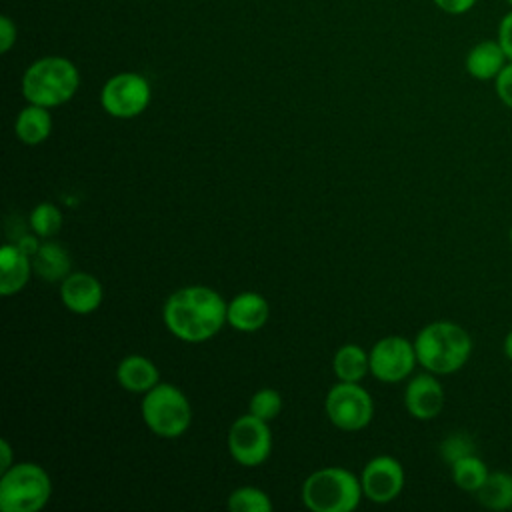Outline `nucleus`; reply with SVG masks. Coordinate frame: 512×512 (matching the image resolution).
Masks as SVG:
<instances>
[{
  "mask_svg": "<svg viewBox=\"0 0 512 512\" xmlns=\"http://www.w3.org/2000/svg\"><path fill=\"white\" fill-rule=\"evenodd\" d=\"M228 450L232 458L242 466L262 464L272 450V436L268 422L252 416H240L228 430Z\"/></svg>",
  "mask_w": 512,
  "mask_h": 512,
  "instance_id": "1a4fd4ad",
  "label": "nucleus"
},
{
  "mask_svg": "<svg viewBox=\"0 0 512 512\" xmlns=\"http://www.w3.org/2000/svg\"><path fill=\"white\" fill-rule=\"evenodd\" d=\"M332 368L340 382H360L370 370V356L358 344H344L336 350Z\"/></svg>",
  "mask_w": 512,
  "mask_h": 512,
  "instance_id": "412c9836",
  "label": "nucleus"
},
{
  "mask_svg": "<svg viewBox=\"0 0 512 512\" xmlns=\"http://www.w3.org/2000/svg\"><path fill=\"white\" fill-rule=\"evenodd\" d=\"M0 452H2V462H0V470L6 472L12 466V450L8 440H0Z\"/></svg>",
  "mask_w": 512,
  "mask_h": 512,
  "instance_id": "2f4dec72",
  "label": "nucleus"
},
{
  "mask_svg": "<svg viewBox=\"0 0 512 512\" xmlns=\"http://www.w3.org/2000/svg\"><path fill=\"white\" fill-rule=\"evenodd\" d=\"M280 410H282V396L272 388L258 390L248 404V412L264 422L274 420L280 414Z\"/></svg>",
  "mask_w": 512,
  "mask_h": 512,
  "instance_id": "393cba45",
  "label": "nucleus"
},
{
  "mask_svg": "<svg viewBox=\"0 0 512 512\" xmlns=\"http://www.w3.org/2000/svg\"><path fill=\"white\" fill-rule=\"evenodd\" d=\"M30 228L40 238H52L62 228V212L52 202H40L30 214Z\"/></svg>",
  "mask_w": 512,
  "mask_h": 512,
  "instance_id": "b1692460",
  "label": "nucleus"
},
{
  "mask_svg": "<svg viewBox=\"0 0 512 512\" xmlns=\"http://www.w3.org/2000/svg\"><path fill=\"white\" fill-rule=\"evenodd\" d=\"M362 494L360 478L338 466L312 472L302 486V502L312 512H350Z\"/></svg>",
  "mask_w": 512,
  "mask_h": 512,
  "instance_id": "20e7f679",
  "label": "nucleus"
},
{
  "mask_svg": "<svg viewBox=\"0 0 512 512\" xmlns=\"http://www.w3.org/2000/svg\"><path fill=\"white\" fill-rule=\"evenodd\" d=\"M116 378L124 390L136 394H146L160 382V374L154 362L140 354L126 356L116 368Z\"/></svg>",
  "mask_w": 512,
  "mask_h": 512,
  "instance_id": "f3484780",
  "label": "nucleus"
},
{
  "mask_svg": "<svg viewBox=\"0 0 512 512\" xmlns=\"http://www.w3.org/2000/svg\"><path fill=\"white\" fill-rule=\"evenodd\" d=\"M14 130H16V136L24 144H30V146L40 144L52 132V116H50L48 108L38 106V104H28L26 108L20 110V114L14 122Z\"/></svg>",
  "mask_w": 512,
  "mask_h": 512,
  "instance_id": "6ab92c4d",
  "label": "nucleus"
},
{
  "mask_svg": "<svg viewBox=\"0 0 512 512\" xmlns=\"http://www.w3.org/2000/svg\"><path fill=\"white\" fill-rule=\"evenodd\" d=\"M494 90L498 100L512 110V60L502 68V72L494 80Z\"/></svg>",
  "mask_w": 512,
  "mask_h": 512,
  "instance_id": "bb28decb",
  "label": "nucleus"
},
{
  "mask_svg": "<svg viewBox=\"0 0 512 512\" xmlns=\"http://www.w3.org/2000/svg\"><path fill=\"white\" fill-rule=\"evenodd\" d=\"M414 350L424 370L446 376L458 372L470 360L472 336L456 322L436 320L416 334Z\"/></svg>",
  "mask_w": 512,
  "mask_h": 512,
  "instance_id": "f03ea898",
  "label": "nucleus"
},
{
  "mask_svg": "<svg viewBox=\"0 0 512 512\" xmlns=\"http://www.w3.org/2000/svg\"><path fill=\"white\" fill-rule=\"evenodd\" d=\"M30 266V256L18 244H4L0 248V294L20 292L30 278Z\"/></svg>",
  "mask_w": 512,
  "mask_h": 512,
  "instance_id": "dca6fc26",
  "label": "nucleus"
},
{
  "mask_svg": "<svg viewBox=\"0 0 512 512\" xmlns=\"http://www.w3.org/2000/svg\"><path fill=\"white\" fill-rule=\"evenodd\" d=\"M16 244H18L28 256H34V254L38 252V248H40V244H38V240H36L34 236H22Z\"/></svg>",
  "mask_w": 512,
  "mask_h": 512,
  "instance_id": "7c9ffc66",
  "label": "nucleus"
},
{
  "mask_svg": "<svg viewBox=\"0 0 512 512\" xmlns=\"http://www.w3.org/2000/svg\"><path fill=\"white\" fill-rule=\"evenodd\" d=\"M362 492L376 504L392 502L404 488V468L392 456L372 458L360 476Z\"/></svg>",
  "mask_w": 512,
  "mask_h": 512,
  "instance_id": "9b49d317",
  "label": "nucleus"
},
{
  "mask_svg": "<svg viewBox=\"0 0 512 512\" xmlns=\"http://www.w3.org/2000/svg\"><path fill=\"white\" fill-rule=\"evenodd\" d=\"M502 352H504V356L512 362V330L504 336V342H502Z\"/></svg>",
  "mask_w": 512,
  "mask_h": 512,
  "instance_id": "473e14b6",
  "label": "nucleus"
},
{
  "mask_svg": "<svg viewBox=\"0 0 512 512\" xmlns=\"http://www.w3.org/2000/svg\"><path fill=\"white\" fill-rule=\"evenodd\" d=\"M32 268L36 276L48 282L64 280L70 274V256L58 242L46 240L40 244L38 252L32 256Z\"/></svg>",
  "mask_w": 512,
  "mask_h": 512,
  "instance_id": "a211bd4d",
  "label": "nucleus"
},
{
  "mask_svg": "<svg viewBox=\"0 0 512 512\" xmlns=\"http://www.w3.org/2000/svg\"><path fill=\"white\" fill-rule=\"evenodd\" d=\"M510 244H512V226H510Z\"/></svg>",
  "mask_w": 512,
  "mask_h": 512,
  "instance_id": "f704fd0d",
  "label": "nucleus"
},
{
  "mask_svg": "<svg viewBox=\"0 0 512 512\" xmlns=\"http://www.w3.org/2000/svg\"><path fill=\"white\" fill-rule=\"evenodd\" d=\"M140 410L146 426L160 438H178L192 422V406L188 398L176 386L166 382H158L144 394Z\"/></svg>",
  "mask_w": 512,
  "mask_h": 512,
  "instance_id": "423d86ee",
  "label": "nucleus"
},
{
  "mask_svg": "<svg viewBox=\"0 0 512 512\" xmlns=\"http://www.w3.org/2000/svg\"><path fill=\"white\" fill-rule=\"evenodd\" d=\"M270 316V306L264 296L256 292H242L228 302L226 322L240 332L260 330Z\"/></svg>",
  "mask_w": 512,
  "mask_h": 512,
  "instance_id": "4468645a",
  "label": "nucleus"
},
{
  "mask_svg": "<svg viewBox=\"0 0 512 512\" xmlns=\"http://www.w3.org/2000/svg\"><path fill=\"white\" fill-rule=\"evenodd\" d=\"M326 414L340 430H362L374 414L372 396L358 382H340L326 396Z\"/></svg>",
  "mask_w": 512,
  "mask_h": 512,
  "instance_id": "6e6552de",
  "label": "nucleus"
},
{
  "mask_svg": "<svg viewBox=\"0 0 512 512\" xmlns=\"http://www.w3.org/2000/svg\"><path fill=\"white\" fill-rule=\"evenodd\" d=\"M60 300L76 314H90L102 302V284L88 272H70L62 280Z\"/></svg>",
  "mask_w": 512,
  "mask_h": 512,
  "instance_id": "ddd939ff",
  "label": "nucleus"
},
{
  "mask_svg": "<svg viewBox=\"0 0 512 512\" xmlns=\"http://www.w3.org/2000/svg\"><path fill=\"white\" fill-rule=\"evenodd\" d=\"M436 4V8H440L444 14L450 16H462L466 12H470L478 0H432Z\"/></svg>",
  "mask_w": 512,
  "mask_h": 512,
  "instance_id": "c756f323",
  "label": "nucleus"
},
{
  "mask_svg": "<svg viewBox=\"0 0 512 512\" xmlns=\"http://www.w3.org/2000/svg\"><path fill=\"white\" fill-rule=\"evenodd\" d=\"M404 404L408 414L416 420L436 418L444 408V388L436 374L428 370L424 374H416L404 390Z\"/></svg>",
  "mask_w": 512,
  "mask_h": 512,
  "instance_id": "f8f14e48",
  "label": "nucleus"
},
{
  "mask_svg": "<svg viewBox=\"0 0 512 512\" xmlns=\"http://www.w3.org/2000/svg\"><path fill=\"white\" fill-rule=\"evenodd\" d=\"M370 372L380 382H400L408 378L418 362L414 342L404 336H386L370 350Z\"/></svg>",
  "mask_w": 512,
  "mask_h": 512,
  "instance_id": "9d476101",
  "label": "nucleus"
},
{
  "mask_svg": "<svg viewBox=\"0 0 512 512\" xmlns=\"http://www.w3.org/2000/svg\"><path fill=\"white\" fill-rule=\"evenodd\" d=\"M476 500L494 512H506L512 508V474L510 472H490L486 482L478 488Z\"/></svg>",
  "mask_w": 512,
  "mask_h": 512,
  "instance_id": "aec40b11",
  "label": "nucleus"
},
{
  "mask_svg": "<svg viewBox=\"0 0 512 512\" xmlns=\"http://www.w3.org/2000/svg\"><path fill=\"white\" fill-rule=\"evenodd\" d=\"M450 474H452V480L454 484L464 490V492H470V494H476L478 488L486 482L490 470L486 466V462L474 454H468L460 460H456L454 464H450Z\"/></svg>",
  "mask_w": 512,
  "mask_h": 512,
  "instance_id": "4be33fe9",
  "label": "nucleus"
},
{
  "mask_svg": "<svg viewBox=\"0 0 512 512\" xmlns=\"http://www.w3.org/2000/svg\"><path fill=\"white\" fill-rule=\"evenodd\" d=\"M496 40L500 42V46L506 52L508 60H512V8L500 18Z\"/></svg>",
  "mask_w": 512,
  "mask_h": 512,
  "instance_id": "cd10ccee",
  "label": "nucleus"
},
{
  "mask_svg": "<svg viewBox=\"0 0 512 512\" xmlns=\"http://www.w3.org/2000/svg\"><path fill=\"white\" fill-rule=\"evenodd\" d=\"M504 2H506V4L512 8V0H504Z\"/></svg>",
  "mask_w": 512,
  "mask_h": 512,
  "instance_id": "72a5a7b5",
  "label": "nucleus"
},
{
  "mask_svg": "<svg viewBox=\"0 0 512 512\" xmlns=\"http://www.w3.org/2000/svg\"><path fill=\"white\" fill-rule=\"evenodd\" d=\"M52 494L48 472L34 462L12 464L2 472L0 510L2 512H38Z\"/></svg>",
  "mask_w": 512,
  "mask_h": 512,
  "instance_id": "39448f33",
  "label": "nucleus"
},
{
  "mask_svg": "<svg viewBox=\"0 0 512 512\" xmlns=\"http://www.w3.org/2000/svg\"><path fill=\"white\" fill-rule=\"evenodd\" d=\"M16 24L10 16H0V52L6 54L10 52V48L16 44Z\"/></svg>",
  "mask_w": 512,
  "mask_h": 512,
  "instance_id": "c85d7f7f",
  "label": "nucleus"
},
{
  "mask_svg": "<svg viewBox=\"0 0 512 512\" xmlns=\"http://www.w3.org/2000/svg\"><path fill=\"white\" fill-rule=\"evenodd\" d=\"M506 64H508V56L496 38L476 42L464 58L466 72L480 82H488V80L494 82Z\"/></svg>",
  "mask_w": 512,
  "mask_h": 512,
  "instance_id": "2eb2a0df",
  "label": "nucleus"
},
{
  "mask_svg": "<svg viewBox=\"0 0 512 512\" xmlns=\"http://www.w3.org/2000/svg\"><path fill=\"white\" fill-rule=\"evenodd\" d=\"M468 454H474V440L464 432H454L440 444V456L448 466Z\"/></svg>",
  "mask_w": 512,
  "mask_h": 512,
  "instance_id": "a878e982",
  "label": "nucleus"
},
{
  "mask_svg": "<svg viewBox=\"0 0 512 512\" xmlns=\"http://www.w3.org/2000/svg\"><path fill=\"white\" fill-rule=\"evenodd\" d=\"M228 304L208 286H184L164 302V324L182 342H206L226 322Z\"/></svg>",
  "mask_w": 512,
  "mask_h": 512,
  "instance_id": "f257e3e1",
  "label": "nucleus"
},
{
  "mask_svg": "<svg viewBox=\"0 0 512 512\" xmlns=\"http://www.w3.org/2000/svg\"><path fill=\"white\" fill-rule=\"evenodd\" d=\"M228 508L232 512H270L272 502L266 492L254 486L236 488L228 498Z\"/></svg>",
  "mask_w": 512,
  "mask_h": 512,
  "instance_id": "5701e85b",
  "label": "nucleus"
},
{
  "mask_svg": "<svg viewBox=\"0 0 512 512\" xmlns=\"http://www.w3.org/2000/svg\"><path fill=\"white\" fill-rule=\"evenodd\" d=\"M80 88L76 64L64 56H42L34 60L22 76V94L28 104L44 108L62 106Z\"/></svg>",
  "mask_w": 512,
  "mask_h": 512,
  "instance_id": "7ed1b4c3",
  "label": "nucleus"
},
{
  "mask_svg": "<svg viewBox=\"0 0 512 512\" xmlns=\"http://www.w3.org/2000/svg\"><path fill=\"white\" fill-rule=\"evenodd\" d=\"M152 98L150 82L136 72L110 76L100 92L102 108L114 118H134L142 114Z\"/></svg>",
  "mask_w": 512,
  "mask_h": 512,
  "instance_id": "0eeeda50",
  "label": "nucleus"
}]
</instances>
